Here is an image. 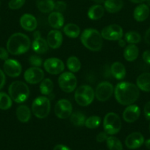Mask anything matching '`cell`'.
Wrapping results in <instances>:
<instances>
[{
	"instance_id": "obj_2",
	"label": "cell",
	"mask_w": 150,
	"mask_h": 150,
	"mask_svg": "<svg viewBox=\"0 0 150 150\" xmlns=\"http://www.w3.org/2000/svg\"><path fill=\"white\" fill-rule=\"evenodd\" d=\"M30 40L27 35L21 32L15 33L10 37L7 42V50L13 55H21L29 50Z\"/></svg>"
},
{
	"instance_id": "obj_22",
	"label": "cell",
	"mask_w": 150,
	"mask_h": 150,
	"mask_svg": "<svg viewBox=\"0 0 150 150\" xmlns=\"http://www.w3.org/2000/svg\"><path fill=\"white\" fill-rule=\"evenodd\" d=\"M136 83L138 89L144 92H150V73H144L140 75L137 79Z\"/></svg>"
},
{
	"instance_id": "obj_19",
	"label": "cell",
	"mask_w": 150,
	"mask_h": 150,
	"mask_svg": "<svg viewBox=\"0 0 150 150\" xmlns=\"http://www.w3.org/2000/svg\"><path fill=\"white\" fill-rule=\"evenodd\" d=\"M64 17L61 13L51 12L48 17V22L50 26L55 29H59L63 27L64 24Z\"/></svg>"
},
{
	"instance_id": "obj_17",
	"label": "cell",
	"mask_w": 150,
	"mask_h": 150,
	"mask_svg": "<svg viewBox=\"0 0 150 150\" xmlns=\"http://www.w3.org/2000/svg\"><path fill=\"white\" fill-rule=\"evenodd\" d=\"M47 43L51 48H58L63 42V35L57 29H54L49 32L46 38Z\"/></svg>"
},
{
	"instance_id": "obj_49",
	"label": "cell",
	"mask_w": 150,
	"mask_h": 150,
	"mask_svg": "<svg viewBox=\"0 0 150 150\" xmlns=\"http://www.w3.org/2000/svg\"><path fill=\"white\" fill-rule=\"evenodd\" d=\"M130 1H132V3H135V4H140V3L144 2L146 0H129Z\"/></svg>"
},
{
	"instance_id": "obj_45",
	"label": "cell",
	"mask_w": 150,
	"mask_h": 150,
	"mask_svg": "<svg viewBox=\"0 0 150 150\" xmlns=\"http://www.w3.org/2000/svg\"><path fill=\"white\" fill-rule=\"evenodd\" d=\"M144 40H145L147 44L150 45V28L146 32L145 36H144Z\"/></svg>"
},
{
	"instance_id": "obj_23",
	"label": "cell",
	"mask_w": 150,
	"mask_h": 150,
	"mask_svg": "<svg viewBox=\"0 0 150 150\" xmlns=\"http://www.w3.org/2000/svg\"><path fill=\"white\" fill-rule=\"evenodd\" d=\"M32 49L37 54H44L49 49V45L45 39L41 38H35L32 44Z\"/></svg>"
},
{
	"instance_id": "obj_25",
	"label": "cell",
	"mask_w": 150,
	"mask_h": 150,
	"mask_svg": "<svg viewBox=\"0 0 150 150\" xmlns=\"http://www.w3.org/2000/svg\"><path fill=\"white\" fill-rule=\"evenodd\" d=\"M16 117L21 122H27L31 118V111L29 107L25 105H21L16 109Z\"/></svg>"
},
{
	"instance_id": "obj_27",
	"label": "cell",
	"mask_w": 150,
	"mask_h": 150,
	"mask_svg": "<svg viewBox=\"0 0 150 150\" xmlns=\"http://www.w3.org/2000/svg\"><path fill=\"white\" fill-rule=\"evenodd\" d=\"M104 14V8L100 4L91 6L88 11V16L91 20L100 19Z\"/></svg>"
},
{
	"instance_id": "obj_31",
	"label": "cell",
	"mask_w": 150,
	"mask_h": 150,
	"mask_svg": "<svg viewBox=\"0 0 150 150\" xmlns=\"http://www.w3.org/2000/svg\"><path fill=\"white\" fill-rule=\"evenodd\" d=\"M71 122L75 126H78V127H80V126L85 125V116L83 113L79 112V111H76V112L73 113L71 115Z\"/></svg>"
},
{
	"instance_id": "obj_7",
	"label": "cell",
	"mask_w": 150,
	"mask_h": 150,
	"mask_svg": "<svg viewBox=\"0 0 150 150\" xmlns=\"http://www.w3.org/2000/svg\"><path fill=\"white\" fill-rule=\"evenodd\" d=\"M121 120L117 114L110 112L106 114L103 121V127L107 134H116L121 130Z\"/></svg>"
},
{
	"instance_id": "obj_32",
	"label": "cell",
	"mask_w": 150,
	"mask_h": 150,
	"mask_svg": "<svg viewBox=\"0 0 150 150\" xmlns=\"http://www.w3.org/2000/svg\"><path fill=\"white\" fill-rule=\"evenodd\" d=\"M67 67L72 73H76L81 68V62L77 57L72 56L67 59Z\"/></svg>"
},
{
	"instance_id": "obj_1",
	"label": "cell",
	"mask_w": 150,
	"mask_h": 150,
	"mask_svg": "<svg viewBox=\"0 0 150 150\" xmlns=\"http://www.w3.org/2000/svg\"><path fill=\"white\" fill-rule=\"evenodd\" d=\"M115 98L119 103L129 105L134 103L139 98V89L136 85L129 82H120L114 90Z\"/></svg>"
},
{
	"instance_id": "obj_9",
	"label": "cell",
	"mask_w": 150,
	"mask_h": 150,
	"mask_svg": "<svg viewBox=\"0 0 150 150\" xmlns=\"http://www.w3.org/2000/svg\"><path fill=\"white\" fill-rule=\"evenodd\" d=\"M101 35L107 40H119L123 36V29L119 25L111 24L104 27L101 31Z\"/></svg>"
},
{
	"instance_id": "obj_44",
	"label": "cell",
	"mask_w": 150,
	"mask_h": 150,
	"mask_svg": "<svg viewBox=\"0 0 150 150\" xmlns=\"http://www.w3.org/2000/svg\"><path fill=\"white\" fill-rule=\"evenodd\" d=\"M143 59L146 63L150 64V51L147 50V51H144L143 54Z\"/></svg>"
},
{
	"instance_id": "obj_10",
	"label": "cell",
	"mask_w": 150,
	"mask_h": 150,
	"mask_svg": "<svg viewBox=\"0 0 150 150\" xmlns=\"http://www.w3.org/2000/svg\"><path fill=\"white\" fill-rule=\"evenodd\" d=\"M113 86L108 81H102L99 83L95 92L96 98L101 102L107 100L113 93Z\"/></svg>"
},
{
	"instance_id": "obj_29",
	"label": "cell",
	"mask_w": 150,
	"mask_h": 150,
	"mask_svg": "<svg viewBox=\"0 0 150 150\" xmlns=\"http://www.w3.org/2000/svg\"><path fill=\"white\" fill-rule=\"evenodd\" d=\"M63 32L71 38H76L80 34V29L75 23H68L63 27Z\"/></svg>"
},
{
	"instance_id": "obj_12",
	"label": "cell",
	"mask_w": 150,
	"mask_h": 150,
	"mask_svg": "<svg viewBox=\"0 0 150 150\" xmlns=\"http://www.w3.org/2000/svg\"><path fill=\"white\" fill-rule=\"evenodd\" d=\"M44 67L46 71L51 75L60 74L65 69L63 61L57 58L47 59L44 62Z\"/></svg>"
},
{
	"instance_id": "obj_34",
	"label": "cell",
	"mask_w": 150,
	"mask_h": 150,
	"mask_svg": "<svg viewBox=\"0 0 150 150\" xmlns=\"http://www.w3.org/2000/svg\"><path fill=\"white\" fill-rule=\"evenodd\" d=\"M12 106V99L7 94L0 92V109L7 110Z\"/></svg>"
},
{
	"instance_id": "obj_52",
	"label": "cell",
	"mask_w": 150,
	"mask_h": 150,
	"mask_svg": "<svg viewBox=\"0 0 150 150\" xmlns=\"http://www.w3.org/2000/svg\"><path fill=\"white\" fill-rule=\"evenodd\" d=\"M146 1L147 4H148V5L150 7V0H146Z\"/></svg>"
},
{
	"instance_id": "obj_26",
	"label": "cell",
	"mask_w": 150,
	"mask_h": 150,
	"mask_svg": "<svg viewBox=\"0 0 150 150\" xmlns=\"http://www.w3.org/2000/svg\"><path fill=\"white\" fill-rule=\"evenodd\" d=\"M139 54L138 48L135 44H129L124 51V57L128 62H132L136 59Z\"/></svg>"
},
{
	"instance_id": "obj_41",
	"label": "cell",
	"mask_w": 150,
	"mask_h": 150,
	"mask_svg": "<svg viewBox=\"0 0 150 150\" xmlns=\"http://www.w3.org/2000/svg\"><path fill=\"white\" fill-rule=\"evenodd\" d=\"M8 51L6 50L5 48L0 47V59L7 60L8 59L9 54Z\"/></svg>"
},
{
	"instance_id": "obj_13",
	"label": "cell",
	"mask_w": 150,
	"mask_h": 150,
	"mask_svg": "<svg viewBox=\"0 0 150 150\" xmlns=\"http://www.w3.org/2000/svg\"><path fill=\"white\" fill-rule=\"evenodd\" d=\"M25 81L30 84L40 83L44 78V73L38 67H32L27 69L24 75Z\"/></svg>"
},
{
	"instance_id": "obj_37",
	"label": "cell",
	"mask_w": 150,
	"mask_h": 150,
	"mask_svg": "<svg viewBox=\"0 0 150 150\" xmlns=\"http://www.w3.org/2000/svg\"><path fill=\"white\" fill-rule=\"evenodd\" d=\"M25 0H10L8 3V7L11 10H18L24 4Z\"/></svg>"
},
{
	"instance_id": "obj_4",
	"label": "cell",
	"mask_w": 150,
	"mask_h": 150,
	"mask_svg": "<svg viewBox=\"0 0 150 150\" xmlns=\"http://www.w3.org/2000/svg\"><path fill=\"white\" fill-rule=\"evenodd\" d=\"M8 92L13 101L17 103H21L29 98V89L25 83L16 81L9 86Z\"/></svg>"
},
{
	"instance_id": "obj_50",
	"label": "cell",
	"mask_w": 150,
	"mask_h": 150,
	"mask_svg": "<svg viewBox=\"0 0 150 150\" xmlns=\"http://www.w3.org/2000/svg\"><path fill=\"white\" fill-rule=\"evenodd\" d=\"M92 1H94V2H95L96 4H102V3H104V1H105V0H92Z\"/></svg>"
},
{
	"instance_id": "obj_53",
	"label": "cell",
	"mask_w": 150,
	"mask_h": 150,
	"mask_svg": "<svg viewBox=\"0 0 150 150\" xmlns=\"http://www.w3.org/2000/svg\"><path fill=\"white\" fill-rule=\"evenodd\" d=\"M149 132H150V124H149Z\"/></svg>"
},
{
	"instance_id": "obj_15",
	"label": "cell",
	"mask_w": 150,
	"mask_h": 150,
	"mask_svg": "<svg viewBox=\"0 0 150 150\" xmlns=\"http://www.w3.org/2000/svg\"><path fill=\"white\" fill-rule=\"evenodd\" d=\"M144 143V138L141 133L135 132L129 134L125 140L126 147L130 149H138Z\"/></svg>"
},
{
	"instance_id": "obj_36",
	"label": "cell",
	"mask_w": 150,
	"mask_h": 150,
	"mask_svg": "<svg viewBox=\"0 0 150 150\" xmlns=\"http://www.w3.org/2000/svg\"><path fill=\"white\" fill-rule=\"evenodd\" d=\"M101 123V118L98 116H91L88 117L85 122V126L89 129L96 128Z\"/></svg>"
},
{
	"instance_id": "obj_38",
	"label": "cell",
	"mask_w": 150,
	"mask_h": 150,
	"mask_svg": "<svg viewBox=\"0 0 150 150\" xmlns=\"http://www.w3.org/2000/svg\"><path fill=\"white\" fill-rule=\"evenodd\" d=\"M29 62L30 63L31 65H32L33 67H41L43 64V60L40 57L37 55H32L29 57Z\"/></svg>"
},
{
	"instance_id": "obj_30",
	"label": "cell",
	"mask_w": 150,
	"mask_h": 150,
	"mask_svg": "<svg viewBox=\"0 0 150 150\" xmlns=\"http://www.w3.org/2000/svg\"><path fill=\"white\" fill-rule=\"evenodd\" d=\"M54 89V83L51 79H43L40 84V91L44 95H49Z\"/></svg>"
},
{
	"instance_id": "obj_11",
	"label": "cell",
	"mask_w": 150,
	"mask_h": 150,
	"mask_svg": "<svg viewBox=\"0 0 150 150\" xmlns=\"http://www.w3.org/2000/svg\"><path fill=\"white\" fill-rule=\"evenodd\" d=\"M55 115L60 119H67L72 114V105L69 100L61 99L58 100L54 107Z\"/></svg>"
},
{
	"instance_id": "obj_40",
	"label": "cell",
	"mask_w": 150,
	"mask_h": 150,
	"mask_svg": "<svg viewBox=\"0 0 150 150\" xmlns=\"http://www.w3.org/2000/svg\"><path fill=\"white\" fill-rule=\"evenodd\" d=\"M144 113L146 119L150 121V101L146 103L144 108Z\"/></svg>"
},
{
	"instance_id": "obj_48",
	"label": "cell",
	"mask_w": 150,
	"mask_h": 150,
	"mask_svg": "<svg viewBox=\"0 0 150 150\" xmlns=\"http://www.w3.org/2000/svg\"><path fill=\"white\" fill-rule=\"evenodd\" d=\"M41 32L39 31H35V32L33 33V38L34 39L35 38H41Z\"/></svg>"
},
{
	"instance_id": "obj_5",
	"label": "cell",
	"mask_w": 150,
	"mask_h": 150,
	"mask_svg": "<svg viewBox=\"0 0 150 150\" xmlns=\"http://www.w3.org/2000/svg\"><path fill=\"white\" fill-rule=\"evenodd\" d=\"M50 109H51V103L49 99L46 97H38L32 102V111L37 118H46L49 114Z\"/></svg>"
},
{
	"instance_id": "obj_35",
	"label": "cell",
	"mask_w": 150,
	"mask_h": 150,
	"mask_svg": "<svg viewBox=\"0 0 150 150\" xmlns=\"http://www.w3.org/2000/svg\"><path fill=\"white\" fill-rule=\"evenodd\" d=\"M125 40L129 44H136L141 41V37L137 32L130 31L125 34Z\"/></svg>"
},
{
	"instance_id": "obj_54",
	"label": "cell",
	"mask_w": 150,
	"mask_h": 150,
	"mask_svg": "<svg viewBox=\"0 0 150 150\" xmlns=\"http://www.w3.org/2000/svg\"><path fill=\"white\" fill-rule=\"evenodd\" d=\"M0 4H1V2H0Z\"/></svg>"
},
{
	"instance_id": "obj_51",
	"label": "cell",
	"mask_w": 150,
	"mask_h": 150,
	"mask_svg": "<svg viewBox=\"0 0 150 150\" xmlns=\"http://www.w3.org/2000/svg\"><path fill=\"white\" fill-rule=\"evenodd\" d=\"M145 145H146V148H148L149 149H150V139L146 141Z\"/></svg>"
},
{
	"instance_id": "obj_46",
	"label": "cell",
	"mask_w": 150,
	"mask_h": 150,
	"mask_svg": "<svg viewBox=\"0 0 150 150\" xmlns=\"http://www.w3.org/2000/svg\"><path fill=\"white\" fill-rule=\"evenodd\" d=\"M53 150H71V149H69L68 146H64V145L58 144V145H56V146H54V149Z\"/></svg>"
},
{
	"instance_id": "obj_21",
	"label": "cell",
	"mask_w": 150,
	"mask_h": 150,
	"mask_svg": "<svg viewBox=\"0 0 150 150\" xmlns=\"http://www.w3.org/2000/svg\"><path fill=\"white\" fill-rule=\"evenodd\" d=\"M110 72L112 76L118 80H122L126 76V69L124 65L119 62H116L112 64Z\"/></svg>"
},
{
	"instance_id": "obj_24",
	"label": "cell",
	"mask_w": 150,
	"mask_h": 150,
	"mask_svg": "<svg viewBox=\"0 0 150 150\" xmlns=\"http://www.w3.org/2000/svg\"><path fill=\"white\" fill-rule=\"evenodd\" d=\"M104 4V9L110 13L120 11L124 5L123 0H105Z\"/></svg>"
},
{
	"instance_id": "obj_3",
	"label": "cell",
	"mask_w": 150,
	"mask_h": 150,
	"mask_svg": "<svg viewBox=\"0 0 150 150\" xmlns=\"http://www.w3.org/2000/svg\"><path fill=\"white\" fill-rule=\"evenodd\" d=\"M82 45L92 51H99L103 45V38L99 31L94 29H86L81 35Z\"/></svg>"
},
{
	"instance_id": "obj_16",
	"label": "cell",
	"mask_w": 150,
	"mask_h": 150,
	"mask_svg": "<svg viewBox=\"0 0 150 150\" xmlns=\"http://www.w3.org/2000/svg\"><path fill=\"white\" fill-rule=\"evenodd\" d=\"M141 110L136 105H129L123 112V119L125 122L129 123L134 122L140 117Z\"/></svg>"
},
{
	"instance_id": "obj_43",
	"label": "cell",
	"mask_w": 150,
	"mask_h": 150,
	"mask_svg": "<svg viewBox=\"0 0 150 150\" xmlns=\"http://www.w3.org/2000/svg\"><path fill=\"white\" fill-rule=\"evenodd\" d=\"M5 75H4V72L0 69V89H1L3 88V86L5 84Z\"/></svg>"
},
{
	"instance_id": "obj_39",
	"label": "cell",
	"mask_w": 150,
	"mask_h": 150,
	"mask_svg": "<svg viewBox=\"0 0 150 150\" xmlns=\"http://www.w3.org/2000/svg\"><path fill=\"white\" fill-rule=\"evenodd\" d=\"M66 7H67V5H66V2H64V1H57L54 2V10H55L57 12H59V13L64 12L66 10Z\"/></svg>"
},
{
	"instance_id": "obj_8",
	"label": "cell",
	"mask_w": 150,
	"mask_h": 150,
	"mask_svg": "<svg viewBox=\"0 0 150 150\" xmlns=\"http://www.w3.org/2000/svg\"><path fill=\"white\" fill-rule=\"evenodd\" d=\"M58 83L60 89L65 92L70 93L76 87V78L70 72H65L61 73L58 78Z\"/></svg>"
},
{
	"instance_id": "obj_33",
	"label": "cell",
	"mask_w": 150,
	"mask_h": 150,
	"mask_svg": "<svg viewBox=\"0 0 150 150\" xmlns=\"http://www.w3.org/2000/svg\"><path fill=\"white\" fill-rule=\"evenodd\" d=\"M107 146L109 150H123L121 142L114 136H110L107 139Z\"/></svg>"
},
{
	"instance_id": "obj_47",
	"label": "cell",
	"mask_w": 150,
	"mask_h": 150,
	"mask_svg": "<svg viewBox=\"0 0 150 150\" xmlns=\"http://www.w3.org/2000/svg\"><path fill=\"white\" fill-rule=\"evenodd\" d=\"M118 41H119V45L120 47H124L125 45H126V41H125L124 40L121 38V39L119 40Z\"/></svg>"
},
{
	"instance_id": "obj_20",
	"label": "cell",
	"mask_w": 150,
	"mask_h": 150,
	"mask_svg": "<svg viewBox=\"0 0 150 150\" xmlns=\"http://www.w3.org/2000/svg\"><path fill=\"white\" fill-rule=\"evenodd\" d=\"M149 8L145 4H139L135 7L133 13L134 18L138 22L144 21L149 16Z\"/></svg>"
},
{
	"instance_id": "obj_14",
	"label": "cell",
	"mask_w": 150,
	"mask_h": 150,
	"mask_svg": "<svg viewBox=\"0 0 150 150\" xmlns=\"http://www.w3.org/2000/svg\"><path fill=\"white\" fill-rule=\"evenodd\" d=\"M3 69L6 74L10 77L16 78L20 76L22 71V67L20 63L15 59H7L3 65Z\"/></svg>"
},
{
	"instance_id": "obj_6",
	"label": "cell",
	"mask_w": 150,
	"mask_h": 150,
	"mask_svg": "<svg viewBox=\"0 0 150 150\" xmlns=\"http://www.w3.org/2000/svg\"><path fill=\"white\" fill-rule=\"evenodd\" d=\"M94 96L95 92L91 86L88 85H82L76 89L74 98L78 105L81 106H87L93 102Z\"/></svg>"
},
{
	"instance_id": "obj_18",
	"label": "cell",
	"mask_w": 150,
	"mask_h": 150,
	"mask_svg": "<svg viewBox=\"0 0 150 150\" xmlns=\"http://www.w3.org/2000/svg\"><path fill=\"white\" fill-rule=\"evenodd\" d=\"M20 24L24 30L32 32L37 28L38 22H37L36 18L32 15L26 13L21 17Z\"/></svg>"
},
{
	"instance_id": "obj_42",
	"label": "cell",
	"mask_w": 150,
	"mask_h": 150,
	"mask_svg": "<svg viewBox=\"0 0 150 150\" xmlns=\"http://www.w3.org/2000/svg\"><path fill=\"white\" fill-rule=\"evenodd\" d=\"M107 138H108L107 137V133L105 131L101 132V133H99L96 136V141L101 143V142H103L104 141L107 140Z\"/></svg>"
},
{
	"instance_id": "obj_28",
	"label": "cell",
	"mask_w": 150,
	"mask_h": 150,
	"mask_svg": "<svg viewBox=\"0 0 150 150\" xmlns=\"http://www.w3.org/2000/svg\"><path fill=\"white\" fill-rule=\"evenodd\" d=\"M37 7L41 13H51L54 10V2L53 0H37Z\"/></svg>"
}]
</instances>
